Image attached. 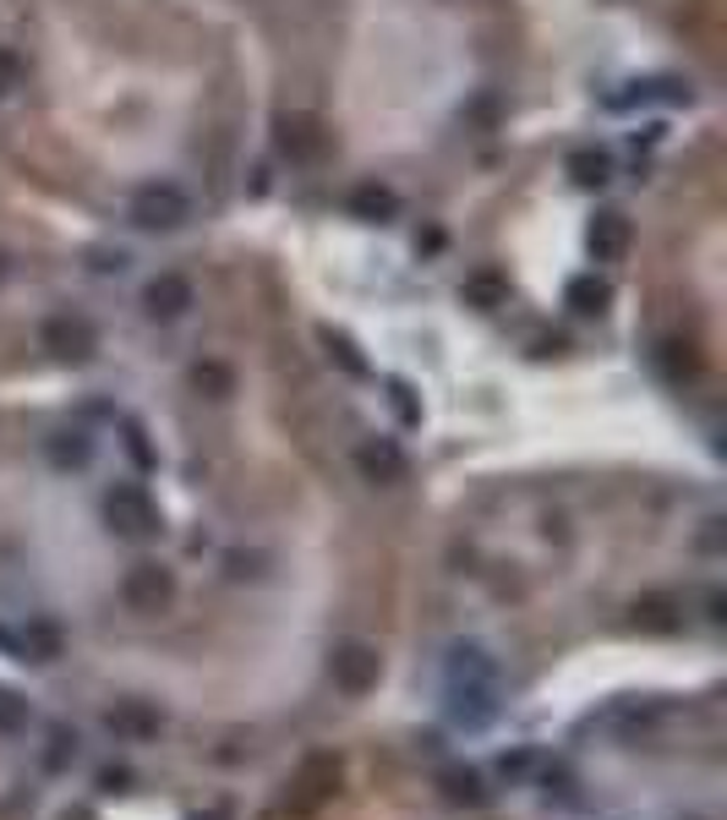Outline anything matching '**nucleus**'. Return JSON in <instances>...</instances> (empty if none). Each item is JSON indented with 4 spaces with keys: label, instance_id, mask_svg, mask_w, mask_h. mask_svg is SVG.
<instances>
[{
    "label": "nucleus",
    "instance_id": "obj_17",
    "mask_svg": "<svg viewBox=\"0 0 727 820\" xmlns=\"http://www.w3.org/2000/svg\"><path fill=\"white\" fill-rule=\"evenodd\" d=\"M460 296L471 301V306H482V312H493V306H504V296H509V285L493 274V268H476L465 285H460Z\"/></svg>",
    "mask_w": 727,
    "mask_h": 820
},
{
    "label": "nucleus",
    "instance_id": "obj_2",
    "mask_svg": "<svg viewBox=\"0 0 727 820\" xmlns=\"http://www.w3.org/2000/svg\"><path fill=\"white\" fill-rule=\"evenodd\" d=\"M105 520H110V531L126 536V542L159 536V509H154V498H148L137 482H121V487L105 493Z\"/></svg>",
    "mask_w": 727,
    "mask_h": 820
},
{
    "label": "nucleus",
    "instance_id": "obj_21",
    "mask_svg": "<svg viewBox=\"0 0 727 820\" xmlns=\"http://www.w3.org/2000/svg\"><path fill=\"white\" fill-rule=\"evenodd\" d=\"M17 88H23V67H17V56H12V50H0V99L17 94Z\"/></svg>",
    "mask_w": 727,
    "mask_h": 820
},
{
    "label": "nucleus",
    "instance_id": "obj_19",
    "mask_svg": "<svg viewBox=\"0 0 727 820\" xmlns=\"http://www.w3.org/2000/svg\"><path fill=\"white\" fill-rule=\"evenodd\" d=\"M192 383H197V394H208V399H225V394L235 388L230 366H219V361H197V366H192Z\"/></svg>",
    "mask_w": 727,
    "mask_h": 820
},
{
    "label": "nucleus",
    "instance_id": "obj_10",
    "mask_svg": "<svg viewBox=\"0 0 727 820\" xmlns=\"http://www.w3.org/2000/svg\"><path fill=\"white\" fill-rule=\"evenodd\" d=\"M645 105H689V88L673 77H645V83H623L613 94V110H645Z\"/></svg>",
    "mask_w": 727,
    "mask_h": 820
},
{
    "label": "nucleus",
    "instance_id": "obj_16",
    "mask_svg": "<svg viewBox=\"0 0 727 820\" xmlns=\"http://www.w3.org/2000/svg\"><path fill=\"white\" fill-rule=\"evenodd\" d=\"M569 176H574V186H607L613 181V159L602 148H580V154H569Z\"/></svg>",
    "mask_w": 727,
    "mask_h": 820
},
{
    "label": "nucleus",
    "instance_id": "obj_1",
    "mask_svg": "<svg viewBox=\"0 0 727 820\" xmlns=\"http://www.w3.org/2000/svg\"><path fill=\"white\" fill-rule=\"evenodd\" d=\"M126 214H132L137 230L170 236V230H181V225L192 219V197H186V186H175V181H148V186L132 192Z\"/></svg>",
    "mask_w": 727,
    "mask_h": 820
},
{
    "label": "nucleus",
    "instance_id": "obj_18",
    "mask_svg": "<svg viewBox=\"0 0 727 820\" xmlns=\"http://www.w3.org/2000/svg\"><path fill=\"white\" fill-rule=\"evenodd\" d=\"M564 301L574 306V312H602L607 301H613V290H607V279H596V274H580V279H569V290H564Z\"/></svg>",
    "mask_w": 727,
    "mask_h": 820
},
{
    "label": "nucleus",
    "instance_id": "obj_9",
    "mask_svg": "<svg viewBox=\"0 0 727 820\" xmlns=\"http://www.w3.org/2000/svg\"><path fill=\"white\" fill-rule=\"evenodd\" d=\"M323 148H328V137L312 116H284L279 121V154L290 165H312V159H323Z\"/></svg>",
    "mask_w": 727,
    "mask_h": 820
},
{
    "label": "nucleus",
    "instance_id": "obj_22",
    "mask_svg": "<svg viewBox=\"0 0 727 820\" xmlns=\"http://www.w3.org/2000/svg\"><path fill=\"white\" fill-rule=\"evenodd\" d=\"M389 399H395V410H400V422H422V410H416V399H411L405 383H389Z\"/></svg>",
    "mask_w": 727,
    "mask_h": 820
},
{
    "label": "nucleus",
    "instance_id": "obj_14",
    "mask_svg": "<svg viewBox=\"0 0 727 820\" xmlns=\"http://www.w3.org/2000/svg\"><path fill=\"white\" fill-rule=\"evenodd\" d=\"M50 460H56L61 471H83V466L94 460V438L77 433V427H72V433H56V438H50Z\"/></svg>",
    "mask_w": 727,
    "mask_h": 820
},
{
    "label": "nucleus",
    "instance_id": "obj_4",
    "mask_svg": "<svg viewBox=\"0 0 727 820\" xmlns=\"http://www.w3.org/2000/svg\"><path fill=\"white\" fill-rule=\"evenodd\" d=\"M170 596H175V575L165 564H132L121 580V602L132 613H159V607H170Z\"/></svg>",
    "mask_w": 727,
    "mask_h": 820
},
{
    "label": "nucleus",
    "instance_id": "obj_12",
    "mask_svg": "<svg viewBox=\"0 0 727 820\" xmlns=\"http://www.w3.org/2000/svg\"><path fill=\"white\" fill-rule=\"evenodd\" d=\"M350 214H355V219H367V225H389V219L400 214V197H395L389 186L367 181V186H355V192H350Z\"/></svg>",
    "mask_w": 727,
    "mask_h": 820
},
{
    "label": "nucleus",
    "instance_id": "obj_15",
    "mask_svg": "<svg viewBox=\"0 0 727 820\" xmlns=\"http://www.w3.org/2000/svg\"><path fill=\"white\" fill-rule=\"evenodd\" d=\"M438 787H444L449 804H487V787H482V776H476L471 765H449V771L438 776Z\"/></svg>",
    "mask_w": 727,
    "mask_h": 820
},
{
    "label": "nucleus",
    "instance_id": "obj_24",
    "mask_svg": "<svg viewBox=\"0 0 727 820\" xmlns=\"http://www.w3.org/2000/svg\"><path fill=\"white\" fill-rule=\"evenodd\" d=\"M61 820H94V809H83V804H77V809H66Z\"/></svg>",
    "mask_w": 727,
    "mask_h": 820
},
{
    "label": "nucleus",
    "instance_id": "obj_20",
    "mask_svg": "<svg viewBox=\"0 0 727 820\" xmlns=\"http://www.w3.org/2000/svg\"><path fill=\"white\" fill-rule=\"evenodd\" d=\"M678 607L667 602V596H645V602H634V624L640 629H673L678 618H673Z\"/></svg>",
    "mask_w": 727,
    "mask_h": 820
},
{
    "label": "nucleus",
    "instance_id": "obj_7",
    "mask_svg": "<svg viewBox=\"0 0 727 820\" xmlns=\"http://www.w3.org/2000/svg\"><path fill=\"white\" fill-rule=\"evenodd\" d=\"M449 716L460 727H487L498 716V684H449Z\"/></svg>",
    "mask_w": 727,
    "mask_h": 820
},
{
    "label": "nucleus",
    "instance_id": "obj_3",
    "mask_svg": "<svg viewBox=\"0 0 727 820\" xmlns=\"http://www.w3.org/2000/svg\"><path fill=\"white\" fill-rule=\"evenodd\" d=\"M328 673H334V689L355 700V695L378 689L384 656H378V646H367V640H344V646H334V656H328Z\"/></svg>",
    "mask_w": 727,
    "mask_h": 820
},
{
    "label": "nucleus",
    "instance_id": "obj_8",
    "mask_svg": "<svg viewBox=\"0 0 727 820\" xmlns=\"http://www.w3.org/2000/svg\"><path fill=\"white\" fill-rule=\"evenodd\" d=\"M355 466H361L367 482H405V471H411V460H405V449L395 438H367L355 449Z\"/></svg>",
    "mask_w": 727,
    "mask_h": 820
},
{
    "label": "nucleus",
    "instance_id": "obj_23",
    "mask_svg": "<svg viewBox=\"0 0 727 820\" xmlns=\"http://www.w3.org/2000/svg\"><path fill=\"white\" fill-rule=\"evenodd\" d=\"M121 782H126V771H105V776H99V787H105V793H116Z\"/></svg>",
    "mask_w": 727,
    "mask_h": 820
},
{
    "label": "nucleus",
    "instance_id": "obj_11",
    "mask_svg": "<svg viewBox=\"0 0 727 820\" xmlns=\"http://www.w3.org/2000/svg\"><path fill=\"white\" fill-rule=\"evenodd\" d=\"M585 246H591V257L596 263H618L623 252H629V219L623 214H596L591 219V230H585Z\"/></svg>",
    "mask_w": 727,
    "mask_h": 820
},
{
    "label": "nucleus",
    "instance_id": "obj_13",
    "mask_svg": "<svg viewBox=\"0 0 727 820\" xmlns=\"http://www.w3.org/2000/svg\"><path fill=\"white\" fill-rule=\"evenodd\" d=\"M110 727H116L121 738H132V744H148V738L159 733V711L143 706V700H126V706L110 711Z\"/></svg>",
    "mask_w": 727,
    "mask_h": 820
},
{
    "label": "nucleus",
    "instance_id": "obj_5",
    "mask_svg": "<svg viewBox=\"0 0 727 820\" xmlns=\"http://www.w3.org/2000/svg\"><path fill=\"white\" fill-rule=\"evenodd\" d=\"M39 339H45V350H50V355H61V361H88V355L99 350L94 323H88V317H77V312L50 317V323L39 328Z\"/></svg>",
    "mask_w": 727,
    "mask_h": 820
},
{
    "label": "nucleus",
    "instance_id": "obj_6",
    "mask_svg": "<svg viewBox=\"0 0 727 820\" xmlns=\"http://www.w3.org/2000/svg\"><path fill=\"white\" fill-rule=\"evenodd\" d=\"M192 301H197V290H192V279H186V274H159V279H148V290H143V312H148L154 323H175V317H186V312H192Z\"/></svg>",
    "mask_w": 727,
    "mask_h": 820
}]
</instances>
